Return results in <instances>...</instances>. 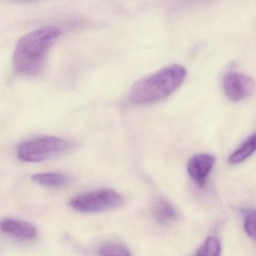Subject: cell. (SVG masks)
Returning <instances> with one entry per match:
<instances>
[{
	"mask_svg": "<svg viewBox=\"0 0 256 256\" xmlns=\"http://www.w3.org/2000/svg\"><path fill=\"white\" fill-rule=\"evenodd\" d=\"M221 242L216 236H210L198 250L197 256H218L221 254Z\"/></svg>",
	"mask_w": 256,
	"mask_h": 256,
	"instance_id": "cell-11",
	"label": "cell"
},
{
	"mask_svg": "<svg viewBox=\"0 0 256 256\" xmlns=\"http://www.w3.org/2000/svg\"><path fill=\"white\" fill-rule=\"evenodd\" d=\"M254 89L252 79L242 73L230 72L223 79V90L227 98L232 102H240L250 97Z\"/></svg>",
	"mask_w": 256,
	"mask_h": 256,
	"instance_id": "cell-5",
	"label": "cell"
},
{
	"mask_svg": "<svg viewBox=\"0 0 256 256\" xmlns=\"http://www.w3.org/2000/svg\"><path fill=\"white\" fill-rule=\"evenodd\" d=\"M0 229L5 233L23 240H30L36 236L37 230L30 223L14 218L0 222Z\"/></svg>",
	"mask_w": 256,
	"mask_h": 256,
	"instance_id": "cell-7",
	"label": "cell"
},
{
	"mask_svg": "<svg viewBox=\"0 0 256 256\" xmlns=\"http://www.w3.org/2000/svg\"><path fill=\"white\" fill-rule=\"evenodd\" d=\"M32 180L40 185L48 187H62L71 184L72 179L59 173H40L32 175Z\"/></svg>",
	"mask_w": 256,
	"mask_h": 256,
	"instance_id": "cell-9",
	"label": "cell"
},
{
	"mask_svg": "<svg viewBox=\"0 0 256 256\" xmlns=\"http://www.w3.org/2000/svg\"><path fill=\"white\" fill-rule=\"evenodd\" d=\"M182 2H193V1H196V0H182Z\"/></svg>",
	"mask_w": 256,
	"mask_h": 256,
	"instance_id": "cell-14",
	"label": "cell"
},
{
	"mask_svg": "<svg viewBox=\"0 0 256 256\" xmlns=\"http://www.w3.org/2000/svg\"><path fill=\"white\" fill-rule=\"evenodd\" d=\"M73 146L72 142L64 139L46 136L20 144L18 148L17 154L22 161L37 162L68 151Z\"/></svg>",
	"mask_w": 256,
	"mask_h": 256,
	"instance_id": "cell-3",
	"label": "cell"
},
{
	"mask_svg": "<svg viewBox=\"0 0 256 256\" xmlns=\"http://www.w3.org/2000/svg\"><path fill=\"white\" fill-rule=\"evenodd\" d=\"M244 230L246 234L252 240L256 239V212L248 210L244 212Z\"/></svg>",
	"mask_w": 256,
	"mask_h": 256,
	"instance_id": "cell-13",
	"label": "cell"
},
{
	"mask_svg": "<svg viewBox=\"0 0 256 256\" xmlns=\"http://www.w3.org/2000/svg\"><path fill=\"white\" fill-rule=\"evenodd\" d=\"M215 162V157L208 154L194 156L188 161L187 172L192 180L199 187L204 186Z\"/></svg>",
	"mask_w": 256,
	"mask_h": 256,
	"instance_id": "cell-6",
	"label": "cell"
},
{
	"mask_svg": "<svg viewBox=\"0 0 256 256\" xmlns=\"http://www.w3.org/2000/svg\"><path fill=\"white\" fill-rule=\"evenodd\" d=\"M26 1H28V0H26Z\"/></svg>",
	"mask_w": 256,
	"mask_h": 256,
	"instance_id": "cell-15",
	"label": "cell"
},
{
	"mask_svg": "<svg viewBox=\"0 0 256 256\" xmlns=\"http://www.w3.org/2000/svg\"><path fill=\"white\" fill-rule=\"evenodd\" d=\"M122 204V196L112 188L90 192L70 200V206L82 212H102L119 208Z\"/></svg>",
	"mask_w": 256,
	"mask_h": 256,
	"instance_id": "cell-4",
	"label": "cell"
},
{
	"mask_svg": "<svg viewBox=\"0 0 256 256\" xmlns=\"http://www.w3.org/2000/svg\"><path fill=\"white\" fill-rule=\"evenodd\" d=\"M98 254L100 256H131V252L128 248H126L120 244L110 242V244H103L98 248Z\"/></svg>",
	"mask_w": 256,
	"mask_h": 256,
	"instance_id": "cell-12",
	"label": "cell"
},
{
	"mask_svg": "<svg viewBox=\"0 0 256 256\" xmlns=\"http://www.w3.org/2000/svg\"><path fill=\"white\" fill-rule=\"evenodd\" d=\"M60 34L59 28L47 26L22 37L14 53L16 71L22 76H37L42 70L49 50Z\"/></svg>",
	"mask_w": 256,
	"mask_h": 256,
	"instance_id": "cell-1",
	"label": "cell"
},
{
	"mask_svg": "<svg viewBox=\"0 0 256 256\" xmlns=\"http://www.w3.org/2000/svg\"><path fill=\"white\" fill-rule=\"evenodd\" d=\"M152 214L157 222L162 226H170L178 222L180 214L174 206L166 199H156L152 205Z\"/></svg>",
	"mask_w": 256,
	"mask_h": 256,
	"instance_id": "cell-8",
	"label": "cell"
},
{
	"mask_svg": "<svg viewBox=\"0 0 256 256\" xmlns=\"http://www.w3.org/2000/svg\"><path fill=\"white\" fill-rule=\"evenodd\" d=\"M186 76V70L182 66L164 67L136 82L130 91V101L136 104L162 101L182 84Z\"/></svg>",
	"mask_w": 256,
	"mask_h": 256,
	"instance_id": "cell-2",
	"label": "cell"
},
{
	"mask_svg": "<svg viewBox=\"0 0 256 256\" xmlns=\"http://www.w3.org/2000/svg\"><path fill=\"white\" fill-rule=\"evenodd\" d=\"M256 134H252L234 152L230 154L228 158L229 163L236 164L245 161L250 156L254 154L256 150Z\"/></svg>",
	"mask_w": 256,
	"mask_h": 256,
	"instance_id": "cell-10",
	"label": "cell"
}]
</instances>
